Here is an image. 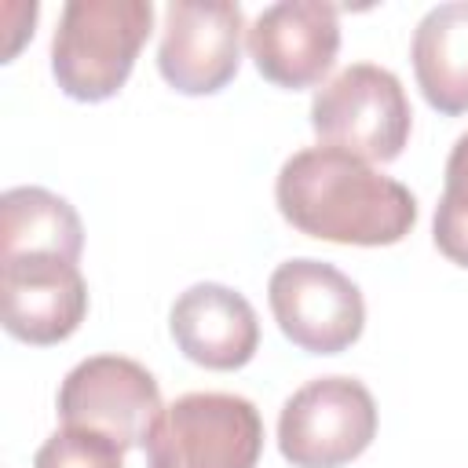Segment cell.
<instances>
[{"label": "cell", "mask_w": 468, "mask_h": 468, "mask_svg": "<svg viewBox=\"0 0 468 468\" xmlns=\"http://www.w3.org/2000/svg\"><path fill=\"white\" fill-rule=\"evenodd\" d=\"M282 216L311 238L336 245H395L417 223V197L369 161L336 150H296L274 183Z\"/></svg>", "instance_id": "6da1fadb"}, {"label": "cell", "mask_w": 468, "mask_h": 468, "mask_svg": "<svg viewBox=\"0 0 468 468\" xmlns=\"http://www.w3.org/2000/svg\"><path fill=\"white\" fill-rule=\"evenodd\" d=\"M154 29L150 0H69L51 37V73L77 102L117 95Z\"/></svg>", "instance_id": "7a4b0ae2"}, {"label": "cell", "mask_w": 468, "mask_h": 468, "mask_svg": "<svg viewBox=\"0 0 468 468\" xmlns=\"http://www.w3.org/2000/svg\"><path fill=\"white\" fill-rule=\"evenodd\" d=\"M143 450L146 468H256L263 420L245 395L190 391L161 410Z\"/></svg>", "instance_id": "3957f363"}, {"label": "cell", "mask_w": 468, "mask_h": 468, "mask_svg": "<svg viewBox=\"0 0 468 468\" xmlns=\"http://www.w3.org/2000/svg\"><path fill=\"white\" fill-rule=\"evenodd\" d=\"M413 110L402 80L373 62H351L311 99V128L325 146L362 161H395L410 139Z\"/></svg>", "instance_id": "277c9868"}, {"label": "cell", "mask_w": 468, "mask_h": 468, "mask_svg": "<svg viewBox=\"0 0 468 468\" xmlns=\"http://www.w3.org/2000/svg\"><path fill=\"white\" fill-rule=\"evenodd\" d=\"M377 435V402L355 377H318L278 413V450L292 468H340Z\"/></svg>", "instance_id": "5b68a950"}, {"label": "cell", "mask_w": 468, "mask_h": 468, "mask_svg": "<svg viewBox=\"0 0 468 468\" xmlns=\"http://www.w3.org/2000/svg\"><path fill=\"white\" fill-rule=\"evenodd\" d=\"M278 329L311 355H336L362 336L366 303L358 285L325 260H285L267 282Z\"/></svg>", "instance_id": "8992f818"}, {"label": "cell", "mask_w": 468, "mask_h": 468, "mask_svg": "<svg viewBox=\"0 0 468 468\" xmlns=\"http://www.w3.org/2000/svg\"><path fill=\"white\" fill-rule=\"evenodd\" d=\"M161 388L146 366L124 355H91L77 362L58 388V417L69 428L110 435L121 450L146 446L161 417Z\"/></svg>", "instance_id": "52a82bcc"}, {"label": "cell", "mask_w": 468, "mask_h": 468, "mask_svg": "<svg viewBox=\"0 0 468 468\" xmlns=\"http://www.w3.org/2000/svg\"><path fill=\"white\" fill-rule=\"evenodd\" d=\"M245 15L230 0H172L165 7L157 69L183 95H212L234 80Z\"/></svg>", "instance_id": "ba28073f"}, {"label": "cell", "mask_w": 468, "mask_h": 468, "mask_svg": "<svg viewBox=\"0 0 468 468\" xmlns=\"http://www.w3.org/2000/svg\"><path fill=\"white\" fill-rule=\"evenodd\" d=\"M4 329L26 344H58L88 314V285L73 260L15 256L0 260Z\"/></svg>", "instance_id": "9c48e42d"}, {"label": "cell", "mask_w": 468, "mask_h": 468, "mask_svg": "<svg viewBox=\"0 0 468 468\" xmlns=\"http://www.w3.org/2000/svg\"><path fill=\"white\" fill-rule=\"evenodd\" d=\"M340 51V11L322 0H278L249 29L256 69L282 88L318 84Z\"/></svg>", "instance_id": "30bf717a"}, {"label": "cell", "mask_w": 468, "mask_h": 468, "mask_svg": "<svg viewBox=\"0 0 468 468\" xmlns=\"http://www.w3.org/2000/svg\"><path fill=\"white\" fill-rule=\"evenodd\" d=\"M176 347L205 369H238L260 347V318L252 303L219 282H197L168 314Z\"/></svg>", "instance_id": "8fae6325"}, {"label": "cell", "mask_w": 468, "mask_h": 468, "mask_svg": "<svg viewBox=\"0 0 468 468\" xmlns=\"http://www.w3.org/2000/svg\"><path fill=\"white\" fill-rule=\"evenodd\" d=\"M413 73L424 99L439 113L468 110V0L431 7L410 44Z\"/></svg>", "instance_id": "7c38bea8"}, {"label": "cell", "mask_w": 468, "mask_h": 468, "mask_svg": "<svg viewBox=\"0 0 468 468\" xmlns=\"http://www.w3.org/2000/svg\"><path fill=\"white\" fill-rule=\"evenodd\" d=\"M84 249V227L77 208L44 186H11L0 197V260L15 256H62L73 260Z\"/></svg>", "instance_id": "4fadbf2b"}, {"label": "cell", "mask_w": 468, "mask_h": 468, "mask_svg": "<svg viewBox=\"0 0 468 468\" xmlns=\"http://www.w3.org/2000/svg\"><path fill=\"white\" fill-rule=\"evenodd\" d=\"M33 468H124V450L102 431L62 424L44 439Z\"/></svg>", "instance_id": "5bb4252c"}, {"label": "cell", "mask_w": 468, "mask_h": 468, "mask_svg": "<svg viewBox=\"0 0 468 468\" xmlns=\"http://www.w3.org/2000/svg\"><path fill=\"white\" fill-rule=\"evenodd\" d=\"M435 245L446 260L468 267V183L446 179L435 208Z\"/></svg>", "instance_id": "9a60e30c"}, {"label": "cell", "mask_w": 468, "mask_h": 468, "mask_svg": "<svg viewBox=\"0 0 468 468\" xmlns=\"http://www.w3.org/2000/svg\"><path fill=\"white\" fill-rule=\"evenodd\" d=\"M446 179L468 183V132L453 143V150H450V157H446Z\"/></svg>", "instance_id": "2e32d148"}]
</instances>
